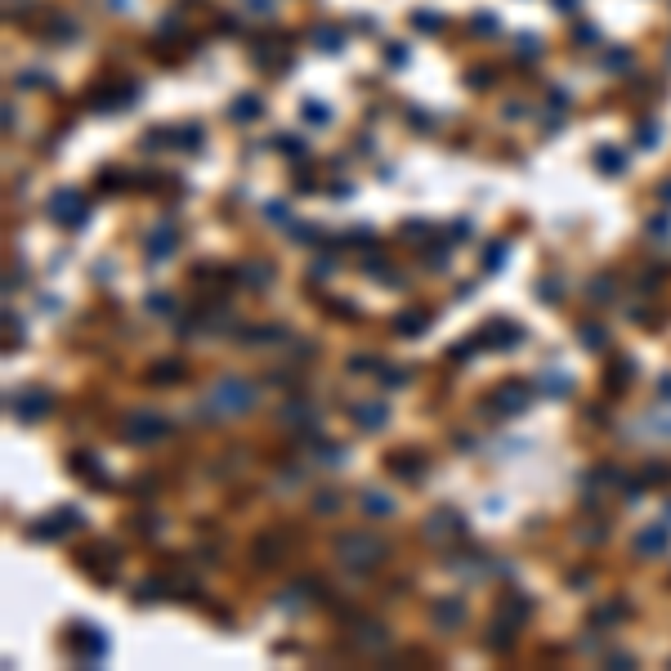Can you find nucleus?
Here are the masks:
<instances>
[{
  "label": "nucleus",
  "mask_w": 671,
  "mask_h": 671,
  "mask_svg": "<svg viewBox=\"0 0 671 671\" xmlns=\"http://www.w3.org/2000/svg\"><path fill=\"white\" fill-rule=\"evenodd\" d=\"M340 550H345V555H354L349 564H372V560L380 555V546L363 542V537H345V542H340Z\"/></svg>",
  "instance_id": "nucleus-3"
},
{
  "label": "nucleus",
  "mask_w": 671,
  "mask_h": 671,
  "mask_svg": "<svg viewBox=\"0 0 671 671\" xmlns=\"http://www.w3.org/2000/svg\"><path fill=\"white\" fill-rule=\"evenodd\" d=\"M45 408H49L45 394H23V398H14V412H23V421H36Z\"/></svg>",
  "instance_id": "nucleus-4"
},
{
  "label": "nucleus",
  "mask_w": 671,
  "mask_h": 671,
  "mask_svg": "<svg viewBox=\"0 0 671 671\" xmlns=\"http://www.w3.org/2000/svg\"><path fill=\"white\" fill-rule=\"evenodd\" d=\"M358 425H363V430H380V425H385V408H372V403H367V408H358Z\"/></svg>",
  "instance_id": "nucleus-7"
},
{
  "label": "nucleus",
  "mask_w": 671,
  "mask_h": 671,
  "mask_svg": "<svg viewBox=\"0 0 671 671\" xmlns=\"http://www.w3.org/2000/svg\"><path fill=\"white\" fill-rule=\"evenodd\" d=\"M528 403V390H519V385H506V390L497 394V408H506V412H519Z\"/></svg>",
  "instance_id": "nucleus-6"
},
{
  "label": "nucleus",
  "mask_w": 671,
  "mask_h": 671,
  "mask_svg": "<svg viewBox=\"0 0 671 671\" xmlns=\"http://www.w3.org/2000/svg\"><path fill=\"white\" fill-rule=\"evenodd\" d=\"M635 550H640V555H653V550H667V528L658 524V528L640 533V537H635Z\"/></svg>",
  "instance_id": "nucleus-5"
},
{
  "label": "nucleus",
  "mask_w": 671,
  "mask_h": 671,
  "mask_svg": "<svg viewBox=\"0 0 671 671\" xmlns=\"http://www.w3.org/2000/svg\"><path fill=\"white\" fill-rule=\"evenodd\" d=\"M211 403L233 416V412H246L251 403H256V390L242 385V380H220V385H215V394H211Z\"/></svg>",
  "instance_id": "nucleus-1"
},
{
  "label": "nucleus",
  "mask_w": 671,
  "mask_h": 671,
  "mask_svg": "<svg viewBox=\"0 0 671 671\" xmlns=\"http://www.w3.org/2000/svg\"><path fill=\"white\" fill-rule=\"evenodd\" d=\"M130 439H157V434H166V421L153 412H139V416H130V425H126Z\"/></svg>",
  "instance_id": "nucleus-2"
},
{
  "label": "nucleus",
  "mask_w": 671,
  "mask_h": 671,
  "mask_svg": "<svg viewBox=\"0 0 671 671\" xmlns=\"http://www.w3.org/2000/svg\"><path fill=\"white\" fill-rule=\"evenodd\" d=\"M171 251H175V238H171V233H157V238L148 242V256H153V260H157V256H171Z\"/></svg>",
  "instance_id": "nucleus-8"
},
{
  "label": "nucleus",
  "mask_w": 671,
  "mask_h": 671,
  "mask_svg": "<svg viewBox=\"0 0 671 671\" xmlns=\"http://www.w3.org/2000/svg\"><path fill=\"white\" fill-rule=\"evenodd\" d=\"M367 510H380L385 515V510H390V497H367Z\"/></svg>",
  "instance_id": "nucleus-11"
},
{
  "label": "nucleus",
  "mask_w": 671,
  "mask_h": 671,
  "mask_svg": "<svg viewBox=\"0 0 671 671\" xmlns=\"http://www.w3.org/2000/svg\"><path fill=\"white\" fill-rule=\"evenodd\" d=\"M434 617H439V622H461L465 609H461V604H439V609H434Z\"/></svg>",
  "instance_id": "nucleus-9"
},
{
  "label": "nucleus",
  "mask_w": 671,
  "mask_h": 671,
  "mask_svg": "<svg viewBox=\"0 0 671 671\" xmlns=\"http://www.w3.org/2000/svg\"><path fill=\"white\" fill-rule=\"evenodd\" d=\"M582 340H586V349H591V345L600 349V340H604V331H600V327H582Z\"/></svg>",
  "instance_id": "nucleus-10"
}]
</instances>
